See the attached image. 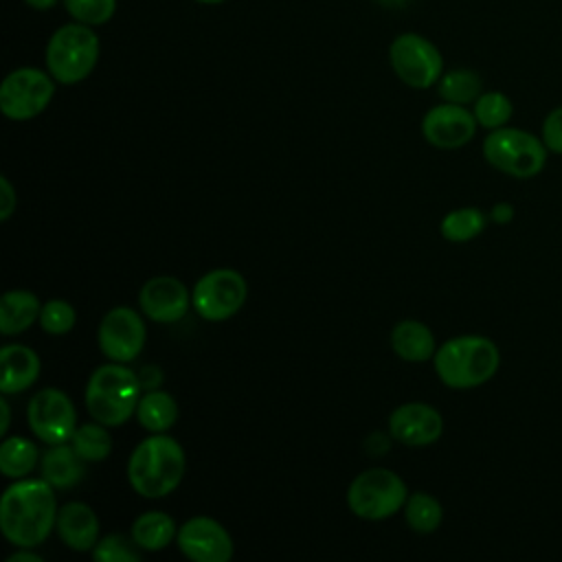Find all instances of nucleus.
Returning a JSON list of instances; mask_svg holds the SVG:
<instances>
[{"label":"nucleus","mask_w":562,"mask_h":562,"mask_svg":"<svg viewBox=\"0 0 562 562\" xmlns=\"http://www.w3.org/2000/svg\"><path fill=\"white\" fill-rule=\"evenodd\" d=\"M101 53L94 26L81 22L61 24L46 42L44 61L46 70L57 83L72 86L83 81L97 66Z\"/></svg>","instance_id":"5"},{"label":"nucleus","mask_w":562,"mask_h":562,"mask_svg":"<svg viewBox=\"0 0 562 562\" xmlns=\"http://www.w3.org/2000/svg\"><path fill=\"white\" fill-rule=\"evenodd\" d=\"M140 312L156 323H176L180 321L191 303L187 285L176 277H151L138 290Z\"/></svg>","instance_id":"16"},{"label":"nucleus","mask_w":562,"mask_h":562,"mask_svg":"<svg viewBox=\"0 0 562 562\" xmlns=\"http://www.w3.org/2000/svg\"><path fill=\"white\" fill-rule=\"evenodd\" d=\"M389 432L404 446H430L443 432L441 413L424 402H408L397 406L389 417Z\"/></svg>","instance_id":"15"},{"label":"nucleus","mask_w":562,"mask_h":562,"mask_svg":"<svg viewBox=\"0 0 562 562\" xmlns=\"http://www.w3.org/2000/svg\"><path fill=\"white\" fill-rule=\"evenodd\" d=\"M176 536V522L165 512H145L132 522V540L143 551H160Z\"/></svg>","instance_id":"22"},{"label":"nucleus","mask_w":562,"mask_h":562,"mask_svg":"<svg viewBox=\"0 0 562 562\" xmlns=\"http://www.w3.org/2000/svg\"><path fill=\"white\" fill-rule=\"evenodd\" d=\"M83 459L77 450L66 443H57L42 457V479H46L53 487H72L83 479Z\"/></svg>","instance_id":"21"},{"label":"nucleus","mask_w":562,"mask_h":562,"mask_svg":"<svg viewBox=\"0 0 562 562\" xmlns=\"http://www.w3.org/2000/svg\"><path fill=\"white\" fill-rule=\"evenodd\" d=\"M138 382H140V389H145V391L158 389L162 384V371L158 367L147 364L138 371Z\"/></svg>","instance_id":"35"},{"label":"nucleus","mask_w":562,"mask_h":562,"mask_svg":"<svg viewBox=\"0 0 562 562\" xmlns=\"http://www.w3.org/2000/svg\"><path fill=\"white\" fill-rule=\"evenodd\" d=\"M2 380L0 391L4 395H18L35 384L40 378V356L24 345H4L0 351Z\"/></svg>","instance_id":"18"},{"label":"nucleus","mask_w":562,"mask_h":562,"mask_svg":"<svg viewBox=\"0 0 562 562\" xmlns=\"http://www.w3.org/2000/svg\"><path fill=\"white\" fill-rule=\"evenodd\" d=\"M105 428L108 426L99 424L97 419L77 426V430L70 437V443H72V448L77 450V454L83 461L97 463V461H103V459L110 457V452H112V437H110V432Z\"/></svg>","instance_id":"26"},{"label":"nucleus","mask_w":562,"mask_h":562,"mask_svg":"<svg viewBox=\"0 0 562 562\" xmlns=\"http://www.w3.org/2000/svg\"><path fill=\"white\" fill-rule=\"evenodd\" d=\"M136 549L134 540H127L121 533H110L94 544L92 558L99 562H138L140 555Z\"/></svg>","instance_id":"32"},{"label":"nucleus","mask_w":562,"mask_h":562,"mask_svg":"<svg viewBox=\"0 0 562 562\" xmlns=\"http://www.w3.org/2000/svg\"><path fill=\"white\" fill-rule=\"evenodd\" d=\"M138 400V373L123 367V362L101 364L88 378L86 408L90 417L103 426L125 424L136 413Z\"/></svg>","instance_id":"4"},{"label":"nucleus","mask_w":562,"mask_h":562,"mask_svg":"<svg viewBox=\"0 0 562 562\" xmlns=\"http://www.w3.org/2000/svg\"><path fill=\"white\" fill-rule=\"evenodd\" d=\"M435 373L448 389H474L494 378L501 367L498 347L476 334L446 340L432 356Z\"/></svg>","instance_id":"3"},{"label":"nucleus","mask_w":562,"mask_h":562,"mask_svg":"<svg viewBox=\"0 0 562 562\" xmlns=\"http://www.w3.org/2000/svg\"><path fill=\"white\" fill-rule=\"evenodd\" d=\"M57 533L68 549L90 551L99 542V518L90 505L72 501L57 512Z\"/></svg>","instance_id":"17"},{"label":"nucleus","mask_w":562,"mask_h":562,"mask_svg":"<svg viewBox=\"0 0 562 562\" xmlns=\"http://www.w3.org/2000/svg\"><path fill=\"white\" fill-rule=\"evenodd\" d=\"M182 446L162 432L143 439L130 454L127 481L143 498H162L171 494L184 474Z\"/></svg>","instance_id":"2"},{"label":"nucleus","mask_w":562,"mask_h":562,"mask_svg":"<svg viewBox=\"0 0 562 562\" xmlns=\"http://www.w3.org/2000/svg\"><path fill=\"white\" fill-rule=\"evenodd\" d=\"M40 299L29 290H9L0 301V331L15 336L40 321Z\"/></svg>","instance_id":"20"},{"label":"nucleus","mask_w":562,"mask_h":562,"mask_svg":"<svg viewBox=\"0 0 562 562\" xmlns=\"http://www.w3.org/2000/svg\"><path fill=\"white\" fill-rule=\"evenodd\" d=\"M26 2V7H31V9H35V11H48V9H53L59 0H24Z\"/></svg>","instance_id":"39"},{"label":"nucleus","mask_w":562,"mask_h":562,"mask_svg":"<svg viewBox=\"0 0 562 562\" xmlns=\"http://www.w3.org/2000/svg\"><path fill=\"white\" fill-rule=\"evenodd\" d=\"M542 143L547 145L549 151L562 154V105L553 108L544 121H542Z\"/></svg>","instance_id":"33"},{"label":"nucleus","mask_w":562,"mask_h":562,"mask_svg":"<svg viewBox=\"0 0 562 562\" xmlns=\"http://www.w3.org/2000/svg\"><path fill=\"white\" fill-rule=\"evenodd\" d=\"M9 562H42V555L31 553V551H18V553L9 555Z\"/></svg>","instance_id":"37"},{"label":"nucleus","mask_w":562,"mask_h":562,"mask_svg":"<svg viewBox=\"0 0 562 562\" xmlns=\"http://www.w3.org/2000/svg\"><path fill=\"white\" fill-rule=\"evenodd\" d=\"M375 2L386 9H404L408 4V0H375Z\"/></svg>","instance_id":"40"},{"label":"nucleus","mask_w":562,"mask_h":562,"mask_svg":"<svg viewBox=\"0 0 562 562\" xmlns=\"http://www.w3.org/2000/svg\"><path fill=\"white\" fill-rule=\"evenodd\" d=\"M437 92L448 103L468 105L474 103L483 92V79L472 68H454L439 77Z\"/></svg>","instance_id":"24"},{"label":"nucleus","mask_w":562,"mask_h":562,"mask_svg":"<svg viewBox=\"0 0 562 562\" xmlns=\"http://www.w3.org/2000/svg\"><path fill=\"white\" fill-rule=\"evenodd\" d=\"M404 516L413 531L432 533L443 518L441 503L428 492H415L404 503Z\"/></svg>","instance_id":"27"},{"label":"nucleus","mask_w":562,"mask_h":562,"mask_svg":"<svg viewBox=\"0 0 562 562\" xmlns=\"http://www.w3.org/2000/svg\"><path fill=\"white\" fill-rule=\"evenodd\" d=\"M547 145L542 138L518 127L490 130L483 140L485 160L505 176L527 180L538 176L547 165Z\"/></svg>","instance_id":"6"},{"label":"nucleus","mask_w":562,"mask_h":562,"mask_svg":"<svg viewBox=\"0 0 562 562\" xmlns=\"http://www.w3.org/2000/svg\"><path fill=\"white\" fill-rule=\"evenodd\" d=\"M31 432L48 446L66 443L77 430V413L70 397L59 389L37 391L26 408Z\"/></svg>","instance_id":"11"},{"label":"nucleus","mask_w":562,"mask_h":562,"mask_svg":"<svg viewBox=\"0 0 562 562\" xmlns=\"http://www.w3.org/2000/svg\"><path fill=\"white\" fill-rule=\"evenodd\" d=\"M512 217H514V206L507 204V202H501V204H496V206L492 209V220H494V222L505 224V222H509Z\"/></svg>","instance_id":"36"},{"label":"nucleus","mask_w":562,"mask_h":562,"mask_svg":"<svg viewBox=\"0 0 562 562\" xmlns=\"http://www.w3.org/2000/svg\"><path fill=\"white\" fill-rule=\"evenodd\" d=\"M55 79L48 70L22 66L11 70L0 86V110L11 121H29L42 114L55 97Z\"/></svg>","instance_id":"8"},{"label":"nucleus","mask_w":562,"mask_h":562,"mask_svg":"<svg viewBox=\"0 0 562 562\" xmlns=\"http://www.w3.org/2000/svg\"><path fill=\"white\" fill-rule=\"evenodd\" d=\"M178 549L195 562H228L233 558V538L209 516L189 518L176 536Z\"/></svg>","instance_id":"14"},{"label":"nucleus","mask_w":562,"mask_h":562,"mask_svg":"<svg viewBox=\"0 0 562 562\" xmlns=\"http://www.w3.org/2000/svg\"><path fill=\"white\" fill-rule=\"evenodd\" d=\"M391 347L406 362L430 360L437 351L432 331L419 321H400L391 331Z\"/></svg>","instance_id":"19"},{"label":"nucleus","mask_w":562,"mask_h":562,"mask_svg":"<svg viewBox=\"0 0 562 562\" xmlns=\"http://www.w3.org/2000/svg\"><path fill=\"white\" fill-rule=\"evenodd\" d=\"M66 13L81 24L101 26L112 20L116 11V0H61Z\"/></svg>","instance_id":"30"},{"label":"nucleus","mask_w":562,"mask_h":562,"mask_svg":"<svg viewBox=\"0 0 562 562\" xmlns=\"http://www.w3.org/2000/svg\"><path fill=\"white\" fill-rule=\"evenodd\" d=\"M18 206V195L7 176H0V220L7 222Z\"/></svg>","instance_id":"34"},{"label":"nucleus","mask_w":562,"mask_h":562,"mask_svg":"<svg viewBox=\"0 0 562 562\" xmlns=\"http://www.w3.org/2000/svg\"><path fill=\"white\" fill-rule=\"evenodd\" d=\"M0 408H2V424H0V435H7L9 424H11V413H9V402L0 400Z\"/></svg>","instance_id":"38"},{"label":"nucleus","mask_w":562,"mask_h":562,"mask_svg":"<svg viewBox=\"0 0 562 562\" xmlns=\"http://www.w3.org/2000/svg\"><path fill=\"white\" fill-rule=\"evenodd\" d=\"M246 279L237 270L217 268L198 279V283L193 285L191 303L204 321L217 323L235 316L246 303Z\"/></svg>","instance_id":"10"},{"label":"nucleus","mask_w":562,"mask_h":562,"mask_svg":"<svg viewBox=\"0 0 562 562\" xmlns=\"http://www.w3.org/2000/svg\"><path fill=\"white\" fill-rule=\"evenodd\" d=\"M57 512L53 485L46 479H20L2 494L0 529L11 544L33 549L53 531Z\"/></svg>","instance_id":"1"},{"label":"nucleus","mask_w":562,"mask_h":562,"mask_svg":"<svg viewBox=\"0 0 562 562\" xmlns=\"http://www.w3.org/2000/svg\"><path fill=\"white\" fill-rule=\"evenodd\" d=\"M483 228H485V215L476 206L454 209L439 224V231L448 241H470L476 235H481Z\"/></svg>","instance_id":"28"},{"label":"nucleus","mask_w":562,"mask_h":562,"mask_svg":"<svg viewBox=\"0 0 562 562\" xmlns=\"http://www.w3.org/2000/svg\"><path fill=\"white\" fill-rule=\"evenodd\" d=\"M472 112H474L476 123L481 127L498 130V127L507 125V121L512 119L514 105H512L507 94L490 90V92H481V97L474 101V110Z\"/></svg>","instance_id":"29"},{"label":"nucleus","mask_w":562,"mask_h":562,"mask_svg":"<svg viewBox=\"0 0 562 562\" xmlns=\"http://www.w3.org/2000/svg\"><path fill=\"white\" fill-rule=\"evenodd\" d=\"M193 2H200V4H220L224 0H193Z\"/></svg>","instance_id":"41"},{"label":"nucleus","mask_w":562,"mask_h":562,"mask_svg":"<svg viewBox=\"0 0 562 562\" xmlns=\"http://www.w3.org/2000/svg\"><path fill=\"white\" fill-rule=\"evenodd\" d=\"M97 340L105 358L132 362L145 345V323L132 307H114L101 318Z\"/></svg>","instance_id":"12"},{"label":"nucleus","mask_w":562,"mask_h":562,"mask_svg":"<svg viewBox=\"0 0 562 562\" xmlns=\"http://www.w3.org/2000/svg\"><path fill=\"white\" fill-rule=\"evenodd\" d=\"M138 424L149 432H165L169 430L178 419V406L176 400L160 389L147 391L136 406Z\"/></svg>","instance_id":"23"},{"label":"nucleus","mask_w":562,"mask_h":562,"mask_svg":"<svg viewBox=\"0 0 562 562\" xmlns=\"http://www.w3.org/2000/svg\"><path fill=\"white\" fill-rule=\"evenodd\" d=\"M406 498V483L386 468H369L347 487V507L362 520L391 518L404 507Z\"/></svg>","instance_id":"7"},{"label":"nucleus","mask_w":562,"mask_h":562,"mask_svg":"<svg viewBox=\"0 0 562 562\" xmlns=\"http://www.w3.org/2000/svg\"><path fill=\"white\" fill-rule=\"evenodd\" d=\"M75 321H77L75 307L64 299H53L42 305L40 325L46 334H53V336L68 334L75 327Z\"/></svg>","instance_id":"31"},{"label":"nucleus","mask_w":562,"mask_h":562,"mask_svg":"<svg viewBox=\"0 0 562 562\" xmlns=\"http://www.w3.org/2000/svg\"><path fill=\"white\" fill-rule=\"evenodd\" d=\"M476 125L474 112H470L465 105L443 101L424 114L422 134L432 147L457 149L474 138Z\"/></svg>","instance_id":"13"},{"label":"nucleus","mask_w":562,"mask_h":562,"mask_svg":"<svg viewBox=\"0 0 562 562\" xmlns=\"http://www.w3.org/2000/svg\"><path fill=\"white\" fill-rule=\"evenodd\" d=\"M389 61L397 79L415 90L435 86L443 75L439 48L419 33H400L389 46Z\"/></svg>","instance_id":"9"},{"label":"nucleus","mask_w":562,"mask_h":562,"mask_svg":"<svg viewBox=\"0 0 562 562\" xmlns=\"http://www.w3.org/2000/svg\"><path fill=\"white\" fill-rule=\"evenodd\" d=\"M37 463V446L26 437H7L0 446V472L7 479L26 476Z\"/></svg>","instance_id":"25"}]
</instances>
